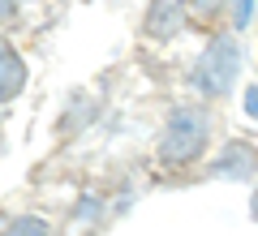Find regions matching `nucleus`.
I'll use <instances>...</instances> for the list:
<instances>
[{"label":"nucleus","mask_w":258,"mask_h":236,"mask_svg":"<svg viewBox=\"0 0 258 236\" xmlns=\"http://www.w3.org/2000/svg\"><path fill=\"white\" fill-rule=\"evenodd\" d=\"M207 142H211V112L198 108V103H181L168 116L164 142H159V159L172 164V168H185L194 159H203Z\"/></svg>","instance_id":"obj_1"},{"label":"nucleus","mask_w":258,"mask_h":236,"mask_svg":"<svg viewBox=\"0 0 258 236\" xmlns=\"http://www.w3.org/2000/svg\"><path fill=\"white\" fill-rule=\"evenodd\" d=\"M241 73V47L232 35H220L207 43V52L198 56V64H194V91L198 95H224L232 91V82H237Z\"/></svg>","instance_id":"obj_2"},{"label":"nucleus","mask_w":258,"mask_h":236,"mask_svg":"<svg viewBox=\"0 0 258 236\" xmlns=\"http://www.w3.org/2000/svg\"><path fill=\"white\" fill-rule=\"evenodd\" d=\"M181 22H185V5H181V0H151V9H147V35L172 39V35H181Z\"/></svg>","instance_id":"obj_3"},{"label":"nucleus","mask_w":258,"mask_h":236,"mask_svg":"<svg viewBox=\"0 0 258 236\" xmlns=\"http://www.w3.org/2000/svg\"><path fill=\"white\" fill-rule=\"evenodd\" d=\"M22 86H26V64H22V56L0 39V103L13 99Z\"/></svg>","instance_id":"obj_4"},{"label":"nucleus","mask_w":258,"mask_h":236,"mask_svg":"<svg viewBox=\"0 0 258 236\" xmlns=\"http://www.w3.org/2000/svg\"><path fill=\"white\" fill-rule=\"evenodd\" d=\"M211 172H215V176H237V172L245 176V172H249V146H241V142L228 146V150H224V164H215Z\"/></svg>","instance_id":"obj_5"},{"label":"nucleus","mask_w":258,"mask_h":236,"mask_svg":"<svg viewBox=\"0 0 258 236\" xmlns=\"http://www.w3.org/2000/svg\"><path fill=\"white\" fill-rule=\"evenodd\" d=\"M0 236H52V227H47L43 219H35V215H22V219H13Z\"/></svg>","instance_id":"obj_6"},{"label":"nucleus","mask_w":258,"mask_h":236,"mask_svg":"<svg viewBox=\"0 0 258 236\" xmlns=\"http://www.w3.org/2000/svg\"><path fill=\"white\" fill-rule=\"evenodd\" d=\"M249 18H254V0H232V26L245 30Z\"/></svg>","instance_id":"obj_7"},{"label":"nucleus","mask_w":258,"mask_h":236,"mask_svg":"<svg viewBox=\"0 0 258 236\" xmlns=\"http://www.w3.org/2000/svg\"><path fill=\"white\" fill-rule=\"evenodd\" d=\"M189 9L198 13V18H215V13L224 9V0H189Z\"/></svg>","instance_id":"obj_8"},{"label":"nucleus","mask_w":258,"mask_h":236,"mask_svg":"<svg viewBox=\"0 0 258 236\" xmlns=\"http://www.w3.org/2000/svg\"><path fill=\"white\" fill-rule=\"evenodd\" d=\"M13 13V0H0V18H9Z\"/></svg>","instance_id":"obj_9"}]
</instances>
